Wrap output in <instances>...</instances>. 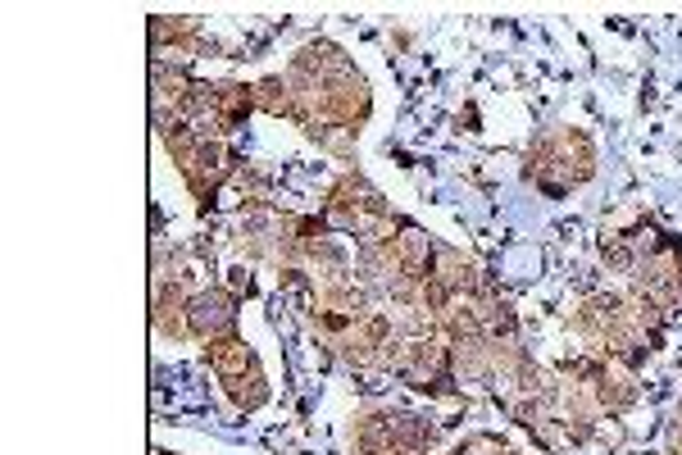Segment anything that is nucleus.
Instances as JSON below:
<instances>
[{
    "label": "nucleus",
    "mask_w": 682,
    "mask_h": 455,
    "mask_svg": "<svg viewBox=\"0 0 682 455\" xmlns=\"http://www.w3.org/2000/svg\"><path fill=\"white\" fill-rule=\"evenodd\" d=\"M237 297L228 287H209V292H196L187 306V323H192V338L196 342H219L237 333Z\"/></svg>",
    "instance_id": "nucleus-1"
},
{
    "label": "nucleus",
    "mask_w": 682,
    "mask_h": 455,
    "mask_svg": "<svg viewBox=\"0 0 682 455\" xmlns=\"http://www.w3.org/2000/svg\"><path fill=\"white\" fill-rule=\"evenodd\" d=\"M255 114V82H219V128L224 137L237 133Z\"/></svg>",
    "instance_id": "nucleus-3"
},
{
    "label": "nucleus",
    "mask_w": 682,
    "mask_h": 455,
    "mask_svg": "<svg viewBox=\"0 0 682 455\" xmlns=\"http://www.w3.org/2000/svg\"><path fill=\"white\" fill-rule=\"evenodd\" d=\"M310 137H314L328 155H337V159H355V137H360V133H351V128H337V123H314Z\"/></svg>",
    "instance_id": "nucleus-7"
},
{
    "label": "nucleus",
    "mask_w": 682,
    "mask_h": 455,
    "mask_svg": "<svg viewBox=\"0 0 682 455\" xmlns=\"http://www.w3.org/2000/svg\"><path fill=\"white\" fill-rule=\"evenodd\" d=\"M187 306H192L187 282H155V301H151L155 333H164V338H192Z\"/></svg>",
    "instance_id": "nucleus-2"
},
{
    "label": "nucleus",
    "mask_w": 682,
    "mask_h": 455,
    "mask_svg": "<svg viewBox=\"0 0 682 455\" xmlns=\"http://www.w3.org/2000/svg\"><path fill=\"white\" fill-rule=\"evenodd\" d=\"M228 292L241 301V297H255V278H250V269L246 265H232L228 269Z\"/></svg>",
    "instance_id": "nucleus-8"
},
{
    "label": "nucleus",
    "mask_w": 682,
    "mask_h": 455,
    "mask_svg": "<svg viewBox=\"0 0 682 455\" xmlns=\"http://www.w3.org/2000/svg\"><path fill=\"white\" fill-rule=\"evenodd\" d=\"M224 387H228V396H232L237 410H260V405L269 401V379H265L260 360H255L250 369H241V374L224 379Z\"/></svg>",
    "instance_id": "nucleus-5"
},
{
    "label": "nucleus",
    "mask_w": 682,
    "mask_h": 455,
    "mask_svg": "<svg viewBox=\"0 0 682 455\" xmlns=\"http://www.w3.org/2000/svg\"><path fill=\"white\" fill-rule=\"evenodd\" d=\"M205 360H209V369H215L219 383H224V379H232V374H241V369L255 364V351L232 333V338H219V342H205Z\"/></svg>",
    "instance_id": "nucleus-4"
},
{
    "label": "nucleus",
    "mask_w": 682,
    "mask_h": 455,
    "mask_svg": "<svg viewBox=\"0 0 682 455\" xmlns=\"http://www.w3.org/2000/svg\"><path fill=\"white\" fill-rule=\"evenodd\" d=\"M255 110H265L273 118H291L296 114V92H291V82L287 77H265V82H255Z\"/></svg>",
    "instance_id": "nucleus-6"
}]
</instances>
